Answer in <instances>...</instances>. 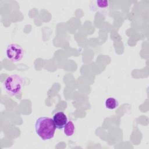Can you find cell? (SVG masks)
Returning <instances> with one entry per match:
<instances>
[{
    "label": "cell",
    "instance_id": "6da1fadb",
    "mask_svg": "<svg viewBox=\"0 0 149 149\" xmlns=\"http://www.w3.org/2000/svg\"><path fill=\"white\" fill-rule=\"evenodd\" d=\"M55 129L53 119L49 117H40L37 119L35 123L36 132L42 140L53 138Z\"/></svg>",
    "mask_w": 149,
    "mask_h": 149
},
{
    "label": "cell",
    "instance_id": "7a4b0ae2",
    "mask_svg": "<svg viewBox=\"0 0 149 149\" xmlns=\"http://www.w3.org/2000/svg\"><path fill=\"white\" fill-rule=\"evenodd\" d=\"M23 79L17 74H12L6 78L3 86L6 91L10 95L19 94L23 87Z\"/></svg>",
    "mask_w": 149,
    "mask_h": 149
},
{
    "label": "cell",
    "instance_id": "3957f363",
    "mask_svg": "<svg viewBox=\"0 0 149 149\" xmlns=\"http://www.w3.org/2000/svg\"><path fill=\"white\" fill-rule=\"evenodd\" d=\"M6 56L10 61L17 62L23 56L24 51L22 47L16 44H9L6 50Z\"/></svg>",
    "mask_w": 149,
    "mask_h": 149
},
{
    "label": "cell",
    "instance_id": "277c9868",
    "mask_svg": "<svg viewBox=\"0 0 149 149\" xmlns=\"http://www.w3.org/2000/svg\"><path fill=\"white\" fill-rule=\"evenodd\" d=\"M53 121L56 128L61 129L64 128L68 122V118L63 112H58L53 116Z\"/></svg>",
    "mask_w": 149,
    "mask_h": 149
},
{
    "label": "cell",
    "instance_id": "5b68a950",
    "mask_svg": "<svg viewBox=\"0 0 149 149\" xmlns=\"http://www.w3.org/2000/svg\"><path fill=\"white\" fill-rule=\"evenodd\" d=\"M105 105L107 109H114L118 106V102L115 98L109 97L105 100Z\"/></svg>",
    "mask_w": 149,
    "mask_h": 149
},
{
    "label": "cell",
    "instance_id": "8992f818",
    "mask_svg": "<svg viewBox=\"0 0 149 149\" xmlns=\"http://www.w3.org/2000/svg\"><path fill=\"white\" fill-rule=\"evenodd\" d=\"M74 125L72 121H68L64 127V133L67 136H71L74 132Z\"/></svg>",
    "mask_w": 149,
    "mask_h": 149
},
{
    "label": "cell",
    "instance_id": "52a82bcc",
    "mask_svg": "<svg viewBox=\"0 0 149 149\" xmlns=\"http://www.w3.org/2000/svg\"><path fill=\"white\" fill-rule=\"evenodd\" d=\"M97 5L101 8H105L108 6V2L107 1H99L97 2Z\"/></svg>",
    "mask_w": 149,
    "mask_h": 149
}]
</instances>
